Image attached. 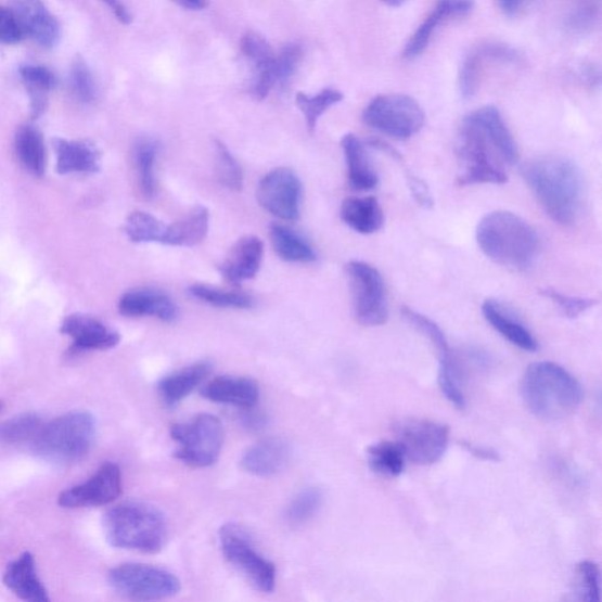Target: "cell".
<instances>
[{
    "mask_svg": "<svg viewBox=\"0 0 602 602\" xmlns=\"http://www.w3.org/2000/svg\"><path fill=\"white\" fill-rule=\"evenodd\" d=\"M401 316L413 329L425 335L428 342L436 348L439 359L451 354L445 333L434 321L426 316L411 310L410 307H402Z\"/></svg>",
    "mask_w": 602,
    "mask_h": 602,
    "instance_id": "cell-42",
    "label": "cell"
},
{
    "mask_svg": "<svg viewBox=\"0 0 602 602\" xmlns=\"http://www.w3.org/2000/svg\"><path fill=\"white\" fill-rule=\"evenodd\" d=\"M174 3L189 10H203L206 8V0H172Z\"/></svg>",
    "mask_w": 602,
    "mask_h": 602,
    "instance_id": "cell-54",
    "label": "cell"
},
{
    "mask_svg": "<svg viewBox=\"0 0 602 602\" xmlns=\"http://www.w3.org/2000/svg\"><path fill=\"white\" fill-rule=\"evenodd\" d=\"M395 432L405 457L422 466L438 463L450 441V428L428 419H404Z\"/></svg>",
    "mask_w": 602,
    "mask_h": 602,
    "instance_id": "cell-12",
    "label": "cell"
},
{
    "mask_svg": "<svg viewBox=\"0 0 602 602\" xmlns=\"http://www.w3.org/2000/svg\"><path fill=\"white\" fill-rule=\"evenodd\" d=\"M408 181L415 202L420 206L430 208L433 203L428 188L426 187L424 181L414 176H409Z\"/></svg>",
    "mask_w": 602,
    "mask_h": 602,
    "instance_id": "cell-49",
    "label": "cell"
},
{
    "mask_svg": "<svg viewBox=\"0 0 602 602\" xmlns=\"http://www.w3.org/2000/svg\"><path fill=\"white\" fill-rule=\"evenodd\" d=\"M112 13H114L115 17L124 25H129L132 23V16L128 8H126L121 0H101Z\"/></svg>",
    "mask_w": 602,
    "mask_h": 602,
    "instance_id": "cell-52",
    "label": "cell"
},
{
    "mask_svg": "<svg viewBox=\"0 0 602 602\" xmlns=\"http://www.w3.org/2000/svg\"><path fill=\"white\" fill-rule=\"evenodd\" d=\"M303 187L289 167H278L266 175L258 187L257 200L272 216L283 220H297L300 214Z\"/></svg>",
    "mask_w": 602,
    "mask_h": 602,
    "instance_id": "cell-13",
    "label": "cell"
},
{
    "mask_svg": "<svg viewBox=\"0 0 602 602\" xmlns=\"http://www.w3.org/2000/svg\"><path fill=\"white\" fill-rule=\"evenodd\" d=\"M25 38L22 27L10 8L0 7V43L15 46Z\"/></svg>",
    "mask_w": 602,
    "mask_h": 602,
    "instance_id": "cell-48",
    "label": "cell"
},
{
    "mask_svg": "<svg viewBox=\"0 0 602 602\" xmlns=\"http://www.w3.org/2000/svg\"><path fill=\"white\" fill-rule=\"evenodd\" d=\"M341 217L349 229L372 234L384 226L383 208L374 197H351L344 201Z\"/></svg>",
    "mask_w": 602,
    "mask_h": 602,
    "instance_id": "cell-30",
    "label": "cell"
},
{
    "mask_svg": "<svg viewBox=\"0 0 602 602\" xmlns=\"http://www.w3.org/2000/svg\"><path fill=\"white\" fill-rule=\"evenodd\" d=\"M595 21V10L590 7H584L574 13L571 18L573 29L585 30L590 27Z\"/></svg>",
    "mask_w": 602,
    "mask_h": 602,
    "instance_id": "cell-50",
    "label": "cell"
},
{
    "mask_svg": "<svg viewBox=\"0 0 602 602\" xmlns=\"http://www.w3.org/2000/svg\"><path fill=\"white\" fill-rule=\"evenodd\" d=\"M465 447L467 448L470 453H472L473 456H475V457H477L482 460L499 461V459H500L497 451L492 450V448L479 447V446H474V445H471V444H465Z\"/></svg>",
    "mask_w": 602,
    "mask_h": 602,
    "instance_id": "cell-53",
    "label": "cell"
},
{
    "mask_svg": "<svg viewBox=\"0 0 602 602\" xmlns=\"http://www.w3.org/2000/svg\"><path fill=\"white\" fill-rule=\"evenodd\" d=\"M72 88L78 101L89 104L95 98V82L87 62L81 57H77L72 67Z\"/></svg>",
    "mask_w": 602,
    "mask_h": 602,
    "instance_id": "cell-45",
    "label": "cell"
},
{
    "mask_svg": "<svg viewBox=\"0 0 602 602\" xmlns=\"http://www.w3.org/2000/svg\"><path fill=\"white\" fill-rule=\"evenodd\" d=\"M483 315L508 342L527 353H536L539 344L535 335L517 319L505 305L495 299H487L483 305Z\"/></svg>",
    "mask_w": 602,
    "mask_h": 602,
    "instance_id": "cell-25",
    "label": "cell"
},
{
    "mask_svg": "<svg viewBox=\"0 0 602 602\" xmlns=\"http://www.w3.org/2000/svg\"><path fill=\"white\" fill-rule=\"evenodd\" d=\"M189 293L195 299L217 307H223V309L246 310L254 305V299H252L248 294L220 290L203 284L190 286Z\"/></svg>",
    "mask_w": 602,
    "mask_h": 602,
    "instance_id": "cell-39",
    "label": "cell"
},
{
    "mask_svg": "<svg viewBox=\"0 0 602 602\" xmlns=\"http://www.w3.org/2000/svg\"><path fill=\"white\" fill-rule=\"evenodd\" d=\"M95 436V420L88 411H74L55 418L41 430L37 451L57 461H76L86 456Z\"/></svg>",
    "mask_w": 602,
    "mask_h": 602,
    "instance_id": "cell-6",
    "label": "cell"
},
{
    "mask_svg": "<svg viewBox=\"0 0 602 602\" xmlns=\"http://www.w3.org/2000/svg\"><path fill=\"white\" fill-rule=\"evenodd\" d=\"M291 453L286 440L266 438L247 448L242 458V466L257 477H271L285 469Z\"/></svg>",
    "mask_w": 602,
    "mask_h": 602,
    "instance_id": "cell-22",
    "label": "cell"
},
{
    "mask_svg": "<svg viewBox=\"0 0 602 602\" xmlns=\"http://www.w3.org/2000/svg\"><path fill=\"white\" fill-rule=\"evenodd\" d=\"M203 396L209 401L248 410L258 402L260 390L249 377L223 375L209 382L203 389Z\"/></svg>",
    "mask_w": 602,
    "mask_h": 602,
    "instance_id": "cell-23",
    "label": "cell"
},
{
    "mask_svg": "<svg viewBox=\"0 0 602 602\" xmlns=\"http://www.w3.org/2000/svg\"><path fill=\"white\" fill-rule=\"evenodd\" d=\"M346 272L354 297L355 317L363 326L375 328L386 323L388 317L383 276L372 265L353 260Z\"/></svg>",
    "mask_w": 602,
    "mask_h": 602,
    "instance_id": "cell-11",
    "label": "cell"
},
{
    "mask_svg": "<svg viewBox=\"0 0 602 602\" xmlns=\"http://www.w3.org/2000/svg\"><path fill=\"white\" fill-rule=\"evenodd\" d=\"M209 228V213L204 206H197L183 218L166 226L163 245L193 247L205 241Z\"/></svg>",
    "mask_w": 602,
    "mask_h": 602,
    "instance_id": "cell-29",
    "label": "cell"
},
{
    "mask_svg": "<svg viewBox=\"0 0 602 602\" xmlns=\"http://www.w3.org/2000/svg\"><path fill=\"white\" fill-rule=\"evenodd\" d=\"M264 257V243L255 235L241 238L229 251L219 266L220 274L233 285L255 278L259 272Z\"/></svg>",
    "mask_w": 602,
    "mask_h": 602,
    "instance_id": "cell-20",
    "label": "cell"
},
{
    "mask_svg": "<svg viewBox=\"0 0 602 602\" xmlns=\"http://www.w3.org/2000/svg\"><path fill=\"white\" fill-rule=\"evenodd\" d=\"M104 534L114 548L158 553L167 538L165 515L145 502H125L106 512Z\"/></svg>",
    "mask_w": 602,
    "mask_h": 602,
    "instance_id": "cell-5",
    "label": "cell"
},
{
    "mask_svg": "<svg viewBox=\"0 0 602 602\" xmlns=\"http://www.w3.org/2000/svg\"><path fill=\"white\" fill-rule=\"evenodd\" d=\"M342 148L347 165L348 183L356 191H372L380 183L368 155L367 145L353 135H346Z\"/></svg>",
    "mask_w": 602,
    "mask_h": 602,
    "instance_id": "cell-27",
    "label": "cell"
},
{
    "mask_svg": "<svg viewBox=\"0 0 602 602\" xmlns=\"http://www.w3.org/2000/svg\"><path fill=\"white\" fill-rule=\"evenodd\" d=\"M535 0H497L498 7L508 17L520 16Z\"/></svg>",
    "mask_w": 602,
    "mask_h": 602,
    "instance_id": "cell-51",
    "label": "cell"
},
{
    "mask_svg": "<svg viewBox=\"0 0 602 602\" xmlns=\"http://www.w3.org/2000/svg\"><path fill=\"white\" fill-rule=\"evenodd\" d=\"M303 51L297 44H289L276 55V78L277 86H285L291 77L296 73L302 60Z\"/></svg>",
    "mask_w": 602,
    "mask_h": 602,
    "instance_id": "cell-47",
    "label": "cell"
},
{
    "mask_svg": "<svg viewBox=\"0 0 602 602\" xmlns=\"http://www.w3.org/2000/svg\"><path fill=\"white\" fill-rule=\"evenodd\" d=\"M541 293L543 297L556 304L559 309L568 318L579 317L598 303L595 299L591 298L566 296V294L553 289H543Z\"/></svg>",
    "mask_w": 602,
    "mask_h": 602,
    "instance_id": "cell-46",
    "label": "cell"
},
{
    "mask_svg": "<svg viewBox=\"0 0 602 602\" xmlns=\"http://www.w3.org/2000/svg\"><path fill=\"white\" fill-rule=\"evenodd\" d=\"M457 156L460 187L507 183V167L516 164L520 152L497 107L475 110L461 121Z\"/></svg>",
    "mask_w": 602,
    "mask_h": 602,
    "instance_id": "cell-1",
    "label": "cell"
},
{
    "mask_svg": "<svg viewBox=\"0 0 602 602\" xmlns=\"http://www.w3.org/2000/svg\"><path fill=\"white\" fill-rule=\"evenodd\" d=\"M271 241L276 254L285 261L312 262L317 260L313 247L302 235L280 223L272 226Z\"/></svg>",
    "mask_w": 602,
    "mask_h": 602,
    "instance_id": "cell-33",
    "label": "cell"
},
{
    "mask_svg": "<svg viewBox=\"0 0 602 602\" xmlns=\"http://www.w3.org/2000/svg\"><path fill=\"white\" fill-rule=\"evenodd\" d=\"M369 128L398 140H408L423 129L425 112L412 97L384 94L362 112Z\"/></svg>",
    "mask_w": 602,
    "mask_h": 602,
    "instance_id": "cell-9",
    "label": "cell"
},
{
    "mask_svg": "<svg viewBox=\"0 0 602 602\" xmlns=\"http://www.w3.org/2000/svg\"><path fill=\"white\" fill-rule=\"evenodd\" d=\"M241 50L245 59L254 66V95L264 101L277 87L276 53L265 38L256 33H247L241 41Z\"/></svg>",
    "mask_w": 602,
    "mask_h": 602,
    "instance_id": "cell-19",
    "label": "cell"
},
{
    "mask_svg": "<svg viewBox=\"0 0 602 602\" xmlns=\"http://www.w3.org/2000/svg\"><path fill=\"white\" fill-rule=\"evenodd\" d=\"M121 471L115 463H105L92 477L78 486L65 489L59 498L64 509L105 507L121 494Z\"/></svg>",
    "mask_w": 602,
    "mask_h": 602,
    "instance_id": "cell-14",
    "label": "cell"
},
{
    "mask_svg": "<svg viewBox=\"0 0 602 602\" xmlns=\"http://www.w3.org/2000/svg\"><path fill=\"white\" fill-rule=\"evenodd\" d=\"M474 0H438L425 21L419 25L404 49L405 60L418 59L425 52L438 27L448 21L464 17L473 10Z\"/></svg>",
    "mask_w": 602,
    "mask_h": 602,
    "instance_id": "cell-18",
    "label": "cell"
},
{
    "mask_svg": "<svg viewBox=\"0 0 602 602\" xmlns=\"http://www.w3.org/2000/svg\"><path fill=\"white\" fill-rule=\"evenodd\" d=\"M61 332L73 340L75 353L103 351L116 347L120 342L118 332L88 315L75 313L66 317Z\"/></svg>",
    "mask_w": 602,
    "mask_h": 602,
    "instance_id": "cell-17",
    "label": "cell"
},
{
    "mask_svg": "<svg viewBox=\"0 0 602 602\" xmlns=\"http://www.w3.org/2000/svg\"><path fill=\"white\" fill-rule=\"evenodd\" d=\"M459 371L454 357L450 354L439 359V386L448 401L458 410L466 408V399L459 386Z\"/></svg>",
    "mask_w": 602,
    "mask_h": 602,
    "instance_id": "cell-43",
    "label": "cell"
},
{
    "mask_svg": "<svg viewBox=\"0 0 602 602\" xmlns=\"http://www.w3.org/2000/svg\"><path fill=\"white\" fill-rule=\"evenodd\" d=\"M522 395L531 414L542 422L554 423L578 411L584 390L576 377L558 363L539 361L526 370Z\"/></svg>",
    "mask_w": 602,
    "mask_h": 602,
    "instance_id": "cell-3",
    "label": "cell"
},
{
    "mask_svg": "<svg viewBox=\"0 0 602 602\" xmlns=\"http://www.w3.org/2000/svg\"><path fill=\"white\" fill-rule=\"evenodd\" d=\"M46 423L43 419L34 413H24L8 420L0 427V437L10 444L35 445Z\"/></svg>",
    "mask_w": 602,
    "mask_h": 602,
    "instance_id": "cell-38",
    "label": "cell"
},
{
    "mask_svg": "<svg viewBox=\"0 0 602 602\" xmlns=\"http://www.w3.org/2000/svg\"><path fill=\"white\" fill-rule=\"evenodd\" d=\"M108 582L123 597L140 601L169 599L181 588L174 573L145 564H123L112 568Z\"/></svg>",
    "mask_w": 602,
    "mask_h": 602,
    "instance_id": "cell-10",
    "label": "cell"
},
{
    "mask_svg": "<svg viewBox=\"0 0 602 602\" xmlns=\"http://www.w3.org/2000/svg\"><path fill=\"white\" fill-rule=\"evenodd\" d=\"M4 410V404L2 401H0V413H2Z\"/></svg>",
    "mask_w": 602,
    "mask_h": 602,
    "instance_id": "cell-56",
    "label": "cell"
},
{
    "mask_svg": "<svg viewBox=\"0 0 602 602\" xmlns=\"http://www.w3.org/2000/svg\"><path fill=\"white\" fill-rule=\"evenodd\" d=\"M405 454L399 444L383 441L371 446L368 460L371 470L384 477L396 478L405 470Z\"/></svg>",
    "mask_w": 602,
    "mask_h": 602,
    "instance_id": "cell-35",
    "label": "cell"
},
{
    "mask_svg": "<svg viewBox=\"0 0 602 602\" xmlns=\"http://www.w3.org/2000/svg\"><path fill=\"white\" fill-rule=\"evenodd\" d=\"M158 150L156 140L151 138L139 139L133 148L139 185L148 198L155 194V163Z\"/></svg>",
    "mask_w": 602,
    "mask_h": 602,
    "instance_id": "cell-34",
    "label": "cell"
},
{
    "mask_svg": "<svg viewBox=\"0 0 602 602\" xmlns=\"http://www.w3.org/2000/svg\"><path fill=\"white\" fill-rule=\"evenodd\" d=\"M3 582L13 594L24 601H50L47 588L38 577L35 558L29 552L8 565Z\"/></svg>",
    "mask_w": 602,
    "mask_h": 602,
    "instance_id": "cell-24",
    "label": "cell"
},
{
    "mask_svg": "<svg viewBox=\"0 0 602 602\" xmlns=\"http://www.w3.org/2000/svg\"><path fill=\"white\" fill-rule=\"evenodd\" d=\"M212 372V366L207 361L193 363L172 374L166 375L158 384V395L167 408L187 399Z\"/></svg>",
    "mask_w": 602,
    "mask_h": 602,
    "instance_id": "cell-28",
    "label": "cell"
},
{
    "mask_svg": "<svg viewBox=\"0 0 602 602\" xmlns=\"http://www.w3.org/2000/svg\"><path fill=\"white\" fill-rule=\"evenodd\" d=\"M219 539L222 554L228 562L255 586L258 591L271 593L277 582V569L268 558L264 556L248 531L238 524H227L220 528Z\"/></svg>",
    "mask_w": 602,
    "mask_h": 602,
    "instance_id": "cell-8",
    "label": "cell"
},
{
    "mask_svg": "<svg viewBox=\"0 0 602 602\" xmlns=\"http://www.w3.org/2000/svg\"><path fill=\"white\" fill-rule=\"evenodd\" d=\"M20 162L25 169L37 177L44 176L47 149L43 135L34 125H23L15 138Z\"/></svg>",
    "mask_w": 602,
    "mask_h": 602,
    "instance_id": "cell-32",
    "label": "cell"
},
{
    "mask_svg": "<svg viewBox=\"0 0 602 602\" xmlns=\"http://www.w3.org/2000/svg\"><path fill=\"white\" fill-rule=\"evenodd\" d=\"M520 54L509 46L487 41L473 48L461 64L459 73V91L464 100H470L481 88V84L495 64L516 63Z\"/></svg>",
    "mask_w": 602,
    "mask_h": 602,
    "instance_id": "cell-15",
    "label": "cell"
},
{
    "mask_svg": "<svg viewBox=\"0 0 602 602\" xmlns=\"http://www.w3.org/2000/svg\"><path fill=\"white\" fill-rule=\"evenodd\" d=\"M10 9L15 13L25 37H30L46 49L59 46L62 26L43 0H10Z\"/></svg>",
    "mask_w": 602,
    "mask_h": 602,
    "instance_id": "cell-16",
    "label": "cell"
},
{
    "mask_svg": "<svg viewBox=\"0 0 602 602\" xmlns=\"http://www.w3.org/2000/svg\"><path fill=\"white\" fill-rule=\"evenodd\" d=\"M344 100V94L334 89H325L317 94H307L299 92L296 97V103L306 119L307 126L311 132L317 128V123L325 112L335 104Z\"/></svg>",
    "mask_w": 602,
    "mask_h": 602,
    "instance_id": "cell-37",
    "label": "cell"
},
{
    "mask_svg": "<svg viewBox=\"0 0 602 602\" xmlns=\"http://www.w3.org/2000/svg\"><path fill=\"white\" fill-rule=\"evenodd\" d=\"M216 172L220 183L229 190L240 192L243 190L244 178L242 167L226 144L216 140Z\"/></svg>",
    "mask_w": 602,
    "mask_h": 602,
    "instance_id": "cell-41",
    "label": "cell"
},
{
    "mask_svg": "<svg viewBox=\"0 0 602 602\" xmlns=\"http://www.w3.org/2000/svg\"><path fill=\"white\" fill-rule=\"evenodd\" d=\"M483 254L503 268L524 271L537 261L540 238L525 219L508 212L486 215L477 228Z\"/></svg>",
    "mask_w": 602,
    "mask_h": 602,
    "instance_id": "cell-4",
    "label": "cell"
},
{
    "mask_svg": "<svg viewBox=\"0 0 602 602\" xmlns=\"http://www.w3.org/2000/svg\"><path fill=\"white\" fill-rule=\"evenodd\" d=\"M125 317H156L171 323L178 317V307L170 296L159 290L139 289L125 293L118 304Z\"/></svg>",
    "mask_w": 602,
    "mask_h": 602,
    "instance_id": "cell-21",
    "label": "cell"
},
{
    "mask_svg": "<svg viewBox=\"0 0 602 602\" xmlns=\"http://www.w3.org/2000/svg\"><path fill=\"white\" fill-rule=\"evenodd\" d=\"M381 2L390 8H399L409 2V0H381Z\"/></svg>",
    "mask_w": 602,
    "mask_h": 602,
    "instance_id": "cell-55",
    "label": "cell"
},
{
    "mask_svg": "<svg viewBox=\"0 0 602 602\" xmlns=\"http://www.w3.org/2000/svg\"><path fill=\"white\" fill-rule=\"evenodd\" d=\"M177 443L176 458L192 467L205 469L217 463L223 445V427L213 414H200L171 428Z\"/></svg>",
    "mask_w": 602,
    "mask_h": 602,
    "instance_id": "cell-7",
    "label": "cell"
},
{
    "mask_svg": "<svg viewBox=\"0 0 602 602\" xmlns=\"http://www.w3.org/2000/svg\"><path fill=\"white\" fill-rule=\"evenodd\" d=\"M323 502L317 488H306L294 497L285 511V520L290 525L299 526L312 520Z\"/></svg>",
    "mask_w": 602,
    "mask_h": 602,
    "instance_id": "cell-40",
    "label": "cell"
},
{
    "mask_svg": "<svg viewBox=\"0 0 602 602\" xmlns=\"http://www.w3.org/2000/svg\"><path fill=\"white\" fill-rule=\"evenodd\" d=\"M574 593L579 601H600V571L595 563L585 560L577 566Z\"/></svg>",
    "mask_w": 602,
    "mask_h": 602,
    "instance_id": "cell-44",
    "label": "cell"
},
{
    "mask_svg": "<svg viewBox=\"0 0 602 602\" xmlns=\"http://www.w3.org/2000/svg\"><path fill=\"white\" fill-rule=\"evenodd\" d=\"M525 183L551 219L573 226L584 205V178L571 159L545 156L531 159L522 170Z\"/></svg>",
    "mask_w": 602,
    "mask_h": 602,
    "instance_id": "cell-2",
    "label": "cell"
},
{
    "mask_svg": "<svg viewBox=\"0 0 602 602\" xmlns=\"http://www.w3.org/2000/svg\"><path fill=\"white\" fill-rule=\"evenodd\" d=\"M20 74L30 97L31 116L39 118L47 110L49 93L57 88V76L44 65L31 64L23 65Z\"/></svg>",
    "mask_w": 602,
    "mask_h": 602,
    "instance_id": "cell-31",
    "label": "cell"
},
{
    "mask_svg": "<svg viewBox=\"0 0 602 602\" xmlns=\"http://www.w3.org/2000/svg\"><path fill=\"white\" fill-rule=\"evenodd\" d=\"M166 226L155 216L136 212L126 219L124 232L137 244L163 242Z\"/></svg>",
    "mask_w": 602,
    "mask_h": 602,
    "instance_id": "cell-36",
    "label": "cell"
},
{
    "mask_svg": "<svg viewBox=\"0 0 602 602\" xmlns=\"http://www.w3.org/2000/svg\"><path fill=\"white\" fill-rule=\"evenodd\" d=\"M60 175L95 174L100 171L101 155L92 144L57 138L53 140Z\"/></svg>",
    "mask_w": 602,
    "mask_h": 602,
    "instance_id": "cell-26",
    "label": "cell"
}]
</instances>
